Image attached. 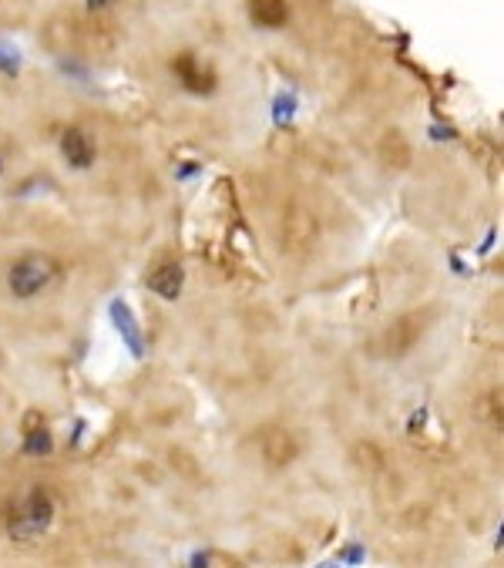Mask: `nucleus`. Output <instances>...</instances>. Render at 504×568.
<instances>
[{
  "label": "nucleus",
  "mask_w": 504,
  "mask_h": 568,
  "mask_svg": "<svg viewBox=\"0 0 504 568\" xmlns=\"http://www.w3.org/2000/svg\"><path fill=\"white\" fill-rule=\"evenodd\" d=\"M54 512H58V505H54L51 491H44V488L27 491L7 512V531H10V538H17V542H34V538H40L44 531L51 528Z\"/></svg>",
  "instance_id": "obj_1"
},
{
  "label": "nucleus",
  "mask_w": 504,
  "mask_h": 568,
  "mask_svg": "<svg viewBox=\"0 0 504 568\" xmlns=\"http://www.w3.org/2000/svg\"><path fill=\"white\" fill-rule=\"evenodd\" d=\"M54 263L40 252H31V256H20L17 263L10 266L7 273V289L17 296V300H34L38 293H44L51 279H54Z\"/></svg>",
  "instance_id": "obj_2"
},
{
  "label": "nucleus",
  "mask_w": 504,
  "mask_h": 568,
  "mask_svg": "<svg viewBox=\"0 0 504 568\" xmlns=\"http://www.w3.org/2000/svg\"><path fill=\"white\" fill-rule=\"evenodd\" d=\"M168 68H172L175 81H178V88H185V91H192V95H209L215 91V68L209 64V57H202L198 51L192 47H182L178 54L168 61Z\"/></svg>",
  "instance_id": "obj_3"
},
{
  "label": "nucleus",
  "mask_w": 504,
  "mask_h": 568,
  "mask_svg": "<svg viewBox=\"0 0 504 568\" xmlns=\"http://www.w3.org/2000/svg\"><path fill=\"white\" fill-rule=\"evenodd\" d=\"M246 14L252 27L276 34L292 20V0H246Z\"/></svg>",
  "instance_id": "obj_4"
},
{
  "label": "nucleus",
  "mask_w": 504,
  "mask_h": 568,
  "mask_svg": "<svg viewBox=\"0 0 504 568\" xmlns=\"http://www.w3.org/2000/svg\"><path fill=\"white\" fill-rule=\"evenodd\" d=\"M61 155H64V162L71 165V169H91V162H95V145H91V138L84 128H68V132L61 135Z\"/></svg>",
  "instance_id": "obj_5"
},
{
  "label": "nucleus",
  "mask_w": 504,
  "mask_h": 568,
  "mask_svg": "<svg viewBox=\"0 0 504 568\" xmlns=\"http://www.w3.org/2000/svg\"><path fill=\"white\" fill-rule=\"evenodd\" d=\"M259 447H262V457L269 464H290L292 457H296V440L283 427H266L259 434Z\"/></svg>",
  "instance_id": "obj_6"
},
{
  "label": "nucleus",
  "mask_w": 504,
  "mask_h": 568,
  "mask_svg": "<svg viewBox=\"0 0 504 568\" xmlns=\"http://www.w3.org/2000/svg\"><path fill=\"white\" fill-rule=\"evenodd\" d=\"M182 283H185V269L178 263H162L148 276V289L152 293H158L162 300H175L178 293H182Z\"/></svg>",
  "instance_id": "obj_7"
},
{
  "label": "nucleus",
  "mask_w": 504,
  "mask_h": 568,
  "mask_svg": "<svg viewBox=\"0 0 504 568\" xmlns=\"http://www.w3.org/2000/svg\"><path fill=\"white\" fill-rule=\"evenodd\" d=\"M0 178H3V158H0Z\"/></svg>",
  "instance_id": "obj_8"
}]
</instances>
